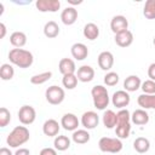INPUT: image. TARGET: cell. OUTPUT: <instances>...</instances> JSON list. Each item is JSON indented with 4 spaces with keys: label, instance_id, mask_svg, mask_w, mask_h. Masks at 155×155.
Returning <instances> with one entry per match:
<instances>
[{
    "label": "cell",
    "instance_id": "4316f807",
    "mask_svg": "<svg viewBox=\"0 0 155 155\" xmlns=\"http://www.w3.org/2000/svg\"><path fill=\"white\" fill-rule=\"evenodd\" d=\"M90 138L91 136L87 130H76L73 132V136H71L73 142L76 144H85L90 140Z\"/></svg>",
    "mask_w": 155,
    "mask_h": 155
},
{
    "label": "cell",
    "instance_id": "30bf717a",
    "mask_svg": "<svg viewBox=\"0 0 155 155\" xmlns=\"http://www.w3.org/2000/svg\"><path fill=\"white\" fill-rule=\"evenodd\" d=\"M36 8L40 12H57L61 7L59 0H38L35 2Z\"/></svg>",
    "mask_w": 155,
    "mask_h": 155
},
{
    "label": "cell",
    "instance_id": "1f68e13d",
    "mask_svg": "<svg viewBox=\"0 0 155 155\" xmlns=\"http://www.w3.org/2000/svg\"><path fill=\"white\" fill-rule=\"evenodd\" d=\"M143 15L148 19H155V0H147L143 7Z\"/></svg>",
    "mask_w": 155,
    "mask_h": 155
},
{
    "label": "cell",
    "instance_id": "7402d4cb",
    "mask_svg": "<svg viewBox=\"0 0 155 155\" xmlns=\"http://www.w3.org/2000/svg\"><path fill=\"white\" fill-rule=\"evenodd\" d=\"M82 33H84V36H85L87 40L93 41V40H96V39L99 36V28H98V25L94 24V23H87V24L84 27Z\"/></svg>",
    "mask_w": 155,
    "mask_h": 155
},
{
    "label": "cell",
    "instance_id": "7bdbcfd3",
    "mask_svg": "<svg viewBox=\"0 0 155 155\" xmlns=\"http://www.w3.org/2000/svg\"><path fill=\"white\" fill-rule=\"evenodd\" d=\"M153 44H154V46H155V36H154V40H153Z\"/></svg>",
    "mask_w": 155,
    "mask_h": 155
},
{
    "label": "cell",
    "instance_id": "6da1fadb",
    "mask_svg": "<svg viewBox=\"0 0 155 155\" xmlns=\"http://www.w3.org/2000/svg\"><path fill=\"white\" fill-rule=\"evenodd\" d=\"M8 59L13 65H17L22 69L29 68L34 62L33 53L24 48H12L8 52Z\"/></svg>",
    "mask_w": 155,
    "mask_h": 155
},
{
    "label": "cell",
    "instance_id": "2e32d148",
    "mask_svg": "<svg viewBox=\"0 0 155 155\" xmlns=\"http://www.w3.org/2000/svg\"><path fill=\"white\" fill-rule=\"evenodd\" d=\"M78 80L81 82H90L94 78V69L91 65H81L76 73Z\"/></svg>",
    "mask_w": 155,
    "mask_h": 155
},
{
    "label": "cell",
    "instance_id": "9c48e42d",
    "mask_svg": "<svg viewBox=\"0 0 155 155\" xmlns=\"http://www.w3.org/2000/svg\"><path fill=\"white\" fill-rule=\"evenodd\" d=\"M110 29L114 34L126 31V30H128V21L126 19L125 16H121V15L114 16L110 21Z\"/></svg>",
    "mask_w": 155,
    "mask_h": 155
},
{
    "label": "cell",
    "instance_id": "f1b7e54d",
    "mask_svg": "<svg viewBox=\"0 0 155 155\" xmlns=\"http://www.w3.org/2000/svg\"><path fill=\"white\" fill-rule=\"evenodd\" d=\"M53 145L54 149L58 151H64L67 149H69L70 147V139L67 136H57L53 140Z\"/></svg>",
    "mask_w": 155,
    "mask_h": 155
},
{
    "label": "cell",
    "instance_id": "e575fe53",
    "mask_svg": "<svg viewBox=\"0 0 155 155\" xmlns=\"http://www.w3.org/2000/svg\"><path fill=\"white\" fill-rule=\"evenodd\" d=\"M119 82V74L115 71H109L104 75V84L107 86H115Z\"/></svg>",
    "mask_w": 155,
    "mask_h": 155
},
{
    "label": "cell",
    "instance_id": "74e56055",
    "mask_svg": "<svg viewBox=\"0 0 155 155\" xmlns=\"http://www.w3.org/2000/svg\"><path fill=\"white\" fill-rule=\"evenodd\" d=\"M39 155H57V150L53 148H44L41 149Z\"/></svg>",
    "mask_w": 155,
    "mask_h": 155
},
{
    "label": "cell",
    "instance_id": "f546056e",
    "mask_svg": "<svg viewBox=\"0 0 155 155\" xmlns=\"http://www.w3.org/2000/svg\"><path fill=\"white\" fill-rule=\"evenodd\" d=\"M52 78V71H44L40 74H35L30 78V82L33 85H42Z\"/></svg>",
    "mask_w": 155,
    "mask_h": 155
},
{
    "label": "cell",
    "instance_id": "4dcf8cb0",
    "mask_svg": "<svg viewBox=\"0 0 155 155\" xmlns=\"http://www.w3.org/2000/svg\"><path fill=\"white\" fill-rule=\"evenodd\" d=\"M15 75V69L11 64L8 63H4L1 67H0V76L4 81H7V80H11Z\"/></svg>",
    "mask_w": 155,
    "mask_h": 155
},
{
    "label": "cell",
    "instance_id": "7c38bea8",
    "mask_svg": "<svg viewBox=\"0 0 155 155\" xmlns=\"http://www.w3.org/2000/svg\"><path fill=\"white\" fill-rule=\"evenodd\" d=\"M98 65L102 70H110L114 65V56L109 51H103L98 56Z\"/></svg>",
    "mask_w": 155,
    "mask_h": 155
},
{
    "label": "cell",
    "instance_id": "ffe728a7",
    "mask_svg": "<svg viewBox=\"0 0 155 155\" xmlns=\"http://www.w3.org/2000/svg\"><path fill=\"white\" fill-rule=\"evenodd\" d=\"M131 121L138 126L147 125L149 122V114L144 109H136L131 115Z\"/></svg>",
    "mask_w": 155,
    "mask_h": 155
},
{
    "label": "cell",
    "instance_id": "5b68a950",
    "mask_svg": "<svg viewBox=\"0 0 155 155\" xmlns=\"http://www.w3.org/2000/svg\"><path fill=\"white\" fill-rule=\"evenodd\" d=\"M45 97H46V101L52 104V105H58L61 104L64 98H65V92L62 87L59 86H56V85H52L50 86L46 92H45Z\"/></svg>",
    "mask_w": 155,
    "mask_h": 155
},
{
    "label": "cell",
    "instance_id": "4fadbf2b",
    "mask_svg": "<svg viewBox=\"0 0 155 155\" xmlns=\"http://www.w3.org/2000/svg\"><path fill=\"white\" fill-rule=\"evenodd\" d=\"M61 125L58 124V121L57 120H54V119H48V120H46L45 122H44V125H42V132H44V134L45 136H47V137H57V134H58V132H59V127Z\"/></svg>",
    "mask_w": 155,
    "mask_h": 155
},
{
    "label": "cell",
    "instance_id": "ac0fdd59",
    "mask_svg": "<svg viewBox=\"0 0 155 155\" xmlns=\"http://www.w3.org/2000/svg\"><path fill=\"white\" fill-rule=\"evenodd\" d=\"M58 69L62 75H68V74H75L76 67L75 62L70 58H62L58 63Z\"/></svg>",
    "mask_w": 155,
    "mask_h": 155
},
{
    "label": "cell",
    "instance_id": "ab89813d",
    "mask_svg": "<svg viewBox=\"0 0 155 155\" xmlns=\"http://www.w3.org/2000/svg\"><path fill=\"white\" fill-rule=\"evenodd\" d=\"M15 155H30V151L27 148H19L16 150Z\"/></svg>",
    "mask_w": 155,
    "mask_h": 155
},
{
    "label": "cell",
    "instance_id": "9a60e30c",
    "mask_svg": "<svg viewBox=\"0 0 155 155\" xmlns=\"http://www.w3.org/2000/svg\"><path fill=\"white\" fill-rule=\"evenodd\" d=\"M71 56L76 59V61H84L87 56H88V48L85 44L82 42H75L71 48H70Z\"/></svg>",
    "mask_w": 155,
    "mask_h": 155
},
{
    "label": "cell",
    "instance_id": "e0dca14e",
    "mask_svg": "<svg viewBox=\"0 0 155 155\" xmlns=\"http://www.w3.org/2000/svg\"><path fill=\"white\" fill-rule=\"evenodd\" d=\"M115 42L120 47H128L133 42V34L131 30H126L119 34H115Z\"/></svg>",
    "mask_w": 155,
    "mask_h": 155
},
{
    "label": "cell",
    "instance_id": "836d02e7",
    "mask_svg": "<svg viewBox=\"0 0 155 155\" xmlns=\"http://www.w3.org/2000/svg\"><path fill=\"white\" fill-rule=\"evenodd\" d=\"M11 121V113L7 108L2 107L0 109V127H6Z\"/></svg>",
    "mask_w": 155,
    "mask_h": 155
},
{
    "label": "cell",
    "instance_id": "8d00e7d4",
    "mask_svg": "<svg viewBox=\"0 0 155 155\" xmlns=\"http://www.w3.org/2000/svg\"><path fill=\"white\" fill-rule=\"evenodd\" d=\"M143 93L145 94H155V81L153 80H145L142 82V86H140Z\"/></svg>",
    "mask_w": 155,
    "mask_h": 155
},
{
    "label": "cell",
    "instance_id": "83f0119b",
    "mask_svg": "<svg viewBox=\"0 0 155 155\" xmlns=\"http://www.w3.org/2000/svg\"><path fill=\"white\" fill-rule=\"evenodd\" d=\"M115 133H116L117 138H120V139L128 138V136L131 133V122L116 124V126H115Z\"/></svg>",
    "mask_w": 155,
    "mask_h": 155
},
{
    "label": "cell",
    "instance_id": "d590c367",
    "mask_svg": "<svg viewBox=\"0 0 155 155\" xmlns=\"http://www.w3.org/2000/svg\"><path fill=\"white\" fill-rule=\"evenodd\" d=\"M116 124H124V122H131V114L127 109H120L116 113Z\"/></svg>",
    "mask_w": 155,
    "mask_h": 155
},
{
    "label": "cell",
    "instance_id": "5bb4252c",
    "mask_svg": "<svg viewBox=\"0 0 155 155\" xmlns=\"http://www.w3.org/2000/svg\"><path fill=\"white\" fill-rule=\"evenodd\" d=\"M61 19H62L63 24H65V25L74 24L78 19V10L75 7H71V6L65 7L61 13Z\"/></svg>",
    "mask_w": 155,
    "mask_h": 155
},
{
    "label": "cell",
    "instance_id": "cb8c5ba5",
    "mask_svg": "<svg viewBox=\"0 0 155 155\" xmlns=\"http://www.w3.org/2000/svg\"><path fill=\"white\" fill-rule=\"evenodd\" d=\"M44 34L48 39H54L59 34V27L54 21H48L44 25Z\"/></svg>",
    "mask_w": 155,
    "mask_h": 155
},
{
    "label": "cell",
    "instance_id": "d6a6232c",
    "mask_svg": "<svg viewBox=\"0 0 155 155\" xmlns=\"http://www.w3.org/2000/svg\"><path fill=\"white\" fill-rule=\"evenodd\" d=\"M78 76L75 74H68V75H63V79H62V84L65 88L68 90H73L78 85Z\"/></svg>",
    "mask_w": 155,
    "mask_h": 155
},
{
    "label": "cell",
    "instance_id": "44dd1931",
    "mask_svg": "<svg viewBox=\"0 0 155 155\" xmlns=\"http://www.w3.org/2000/svg\"><path fill=\"white\" fill-rule=\"evenodd\" d=\"M137 103L142 109H155V94H139L137 98Z\"/></svg>",
    "mask_w": 155,
    "mask_h": 155
},
{
    "label": "cell",
    "instance_id": "277c9868",
    "mask_svg": "<svg viewBox=\"0 0 155 155\" xmlns=\"http://www.w3.org/2000/svg\"><path fill=\"white\" fill-rule=\"evenodd\" d=\"M98 147L103 153H111L117 154L122 150V142L120 138H111V137H102L98 142Z\"/></svg>",
    "mask_w": 155,
    "mask_h": 155
},
{
    "label": "cell",
    "instance_id": "7a4b0ae2",
    "mask_svg": "<svg viewBox=\"0 0 155 155\" xmlns=\"http://www.w3.org/2000/svg\"><path fill=\"white\" fill-rule=\"evenodd\" d=\"M30 138V132L25 126H16L7 136L6 143L10 145V148H18L19 145H23L27 143Z\"/></svg>",
    "mask_w": 155,
    "mask_h": 155
},
{
    "label": "cell",
    "instance_id": "603a6c76",
    "mask_svg": "<svg viewBox=\"0 0 155 155\" xmlns=\"http://www.w3.org/2000/svg\"><path fill=\"white\" fill-rule=\"evenodd\" d=\"M10 42L16 48H21L27 44V35L23 31H13L10 35Z\"/></svg>",
    "mask_w": 155,
    "mask_h": 155
},
{
    "label": "cell",
    "instance_id": "8fae6325",
    "mask_svg": "<svg viewBox=\"0 0 155 155\" xmlns=\"http://www.w3.org/2000/svg\"><path fill=\"white\" fill-rule=\"evenodd\" d=\"M79 119L73 113H67L61 119V126L67 131H76L79 127Z\"/></svg>",
    "mask_w": 155,
    "mask_h": 155
},
{
    "label": "cell",
    "instance_id": "52a82bcc",
    "mask_svg": "<svg viewBox=\"0 0 155 155\" xmlns=\"http://www.w3.org/2000/svg\"><path fill=\"white\" fill-rule=\"evenodd\" d=\"M131 102V97L128 94L127 91L125 90H119L116 92H114L113 97H111V103L114 107L119 108V109H124L126 108Z\"/></svg>",
    "mask_w": 155,
    "mask_h": 155
},
{
    "label": "cell",
    "instance_id": "d4e9b609",
    "mask_svg": "<svg viewBox=\"0 0 155 155\" xmlns=\"http://www.w3.org/2000/svg\"><path fill=\"white\" fill-rule=\"evenodd\" d=\"M133 148H134V150L137 153L144 154V153H147L150 149V142L145 137H138L133 142Z\"/></svg>",
    "mask_w": 155,
    "mask_h": 155
},
{
    "label": "cell",
    "instance_id": "3957f363",
    "mask_svg": "<svg viewBox=\"0 0 155 155\" xmlns=\"http://www.w3.org/2000/svg\"><path fill=\"white\" fill-rule=\"evenodd\" d=\"M91 96L93 99V105L98 110H104L109 104V93L108 90L102 85H96L91 90Z\"/></svg>",
    "mask_w": 155,
    "mask_h": 155
},
{
    "label": "cell",
    "instance_id": "484cf974",
    "mask_svg": "<svg viewBox=\"0 0 155 155\" xmlns=\"http://www.w3.org/2000/svg\"><path fill=\"white\" fill-rule=\"evenodd\" d=\"M102 121H103V125L107 127V128H114L116 126V114L110 110V109H107L103 114V117H102Z\"/></svg>",
    "mask_w": 155,
    "mask_h": 155
},
{
    "label": "cell",
    "instance_id": "d6986e66",
    "mask_svg": "<svg viewBox=\"0 0 155 155\" xmlns=\"http://www.w3.org/2000/svg\"><path fill=\"white\" fill-rule=\"evenodd\" d=\"M142 81L138 75H130L124 81V88L127 92H136L138 88H140Z\"/></svg>",
    "mask_w": 155,
    "mask_h": 155
},
{
    "label": "cell",
    "instance_id": "60d3db41",
    "mask_svg": "<svg viewBox=\"0 0 155 155\" xmlns=\"http://www.w3.org/2000/svg\"><path fill=\"white\" fill-rule=\"evenodd\" d=\"M0 155H15V154H12V153H11V150H10L8 148L2 147V148L0 149Z\"/></svg>",
    "mask_w": 155,
    "mask_h": 155
},
{
    "label": "cell",
    "instance_id": "8992f818",
    "mask_svg": "<svg viewBox=\"0 0 155 155\" xmlns=\"http://www.w3.org/2000/svg\"><path fill=\"white\" fill-rule=\"evenodd\" d=\"M36 119V111L31 105H23L18 110V120L22 125H30Z\"/></svg>",
    "mask_w": 155,
    "mask_h": 155
},
{
    "label": "cell",
    "instance_id": "b9f144b4",
    "mask_svg": "<svg viewBox=\"0 0 155 155\" xmlns=\"http://www.w3.org/2000/svg\"><path fill=\"white\" fill-rule=\"evenodd\" d=\"M0 29H1V34H0V38L2 39V38L5 36V34H6V27H5V24H4V23H0Z\"/></svg>",
    "mask_w": 155,
    "mask_h": 155
},
{
    "label": "cell",
    "instance_id": "ba28073f",
    "mask_svg": "<svg viewBox=\"0 0 155 155\" xmlns=\"http://www.w3.org/2000/svg\"><path fill=\"white\" fill-rule=\"evenodd\" d=\"M99 124V116L97 115L96 111L88 110L85 111L81 116V125L85 127V130H93L98 126Z\"/></svg>",
    "mask_w": 155,
    "mask_h": 155
},
{
    "label": "cell",
    "instance_id": "f35d334b",
    "mask_svg": "<svg viewBox=\"0 0 155 155\" xmlns=\"http://www.w3.org/2000/svg\"><path fill=\"white\" fill-rule=\"evenodd\" d=\"M148 76L150 80L155 81V63H151L148 68Z\"/></svg>",
    "mask_w": 155,
    "mask_h": 155
}]
</instances>
